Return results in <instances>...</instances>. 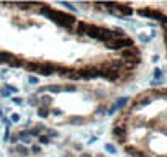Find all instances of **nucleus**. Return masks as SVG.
I'll return each mask as SVG.
<instances>
[{
  "instance_id": "nucleus-1",
  "label": "nucleus",
  "mask_w": 167,
  "mask_h": 157,
  "mask_svg": "<svg viewBox=\"0 0 167 157\" xmlns=\"http://www.w3.org/2000/svg\"><path fill=\"white\" fill-rule=\"evenodd\" d=\"M0 66L59 82L136 80L144 54L126 30L54 3L0 2Z\"/></svg>"
},
{
  "instance_id": "nucleus-2",
  "label": "nucleus",
  "mask_w": 167,
  "mask_h": 157,
  "mask_svg": "<svg viewBox=\"0 0 167 157\" xmlns=\"http://www.w3.org/2000/svg\"><path fill=\"white\" fill-rule=\"evenodd\" d=\"M110 134L130 157H167V87L128 98L111 121Z\"/></svg>"
},
{
  "instance_id": "nucleus-3",
  "label": "nucleus",
  "mask_w": 167,
  "mask_h": 157,
  "mask_svg": "<svg viewBox=\"0 0 167 157\" xmlns=\"http://www.w3.org/2000/svg\"><path fill=\"white\" fill-rule=\"evenodd\" d=\"M115 87L102 82L46 84L30 97L36 115L57 126H82L98 121L111 110Z\"/></svg>"
},
{
  "instance_id": "nucleus-4",
  "label": "nucleus",
  "mask_w": 167,
  "mask_h": 157,
  "mask_svg": "<svg viewBox=\"0 0 167 157\" xmlns=\"http://www.w3.org/2000/svg\"><path fill=\"white\" fill-rule=\"evenodd\" d=\"M130 12L136 13L139 16L149 18L159 23L162 33V41L166 48V56H167V2H142V3H128Z\"/></svg>"
}]
</instances>
